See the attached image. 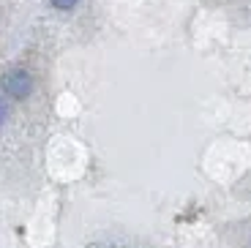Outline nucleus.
<instances>
[{
  "label": "nucleus",
  "mask_w": 251,
  "mask_h": 248,
  "mask_svg": "<svg viewBox=\"0 0 251 248\" xmlns=\"http://www.w3.org/2000/svg\"><path fill=\"white\" fill-rule=\"evenodd\" d=\"M30 90H33V79L27 71L14 69L3 76V93H8L11 99H25V96H30Z\"/></svg>",
  "instance_id": "f257e3e1"
},
{
  "label": "nucleus",
  "mask_w": 251,
  "mask_h": 248,
  "mask_svg": "<svg viewBox=\"0 0 251 248\" xmlns=\"http://www.w3.org/2000/svg\"><path fill=\"white\" fill-rule=\"evenodd\" d=\"M52 6H55L57 11H71V8L76 6V0H52Z\"/></svg>",
  "instance_id": "f03ea898"
},
{
  "label": "nucleus",
  "mask_w": 251,
  "mask_h": 248,
  "mask_svg": "<svg viewBox=\"0 0 251 248\" xmlns=\"http://www.w3.org/2000/svg\"><path fill=\"white\" fill-rule=\"evenodd\" d=\"M3 120H6V104L0 101V125H3Z\"/></svg>",
  "instance_id": "7ed1b4c3"
}]
</instances>
